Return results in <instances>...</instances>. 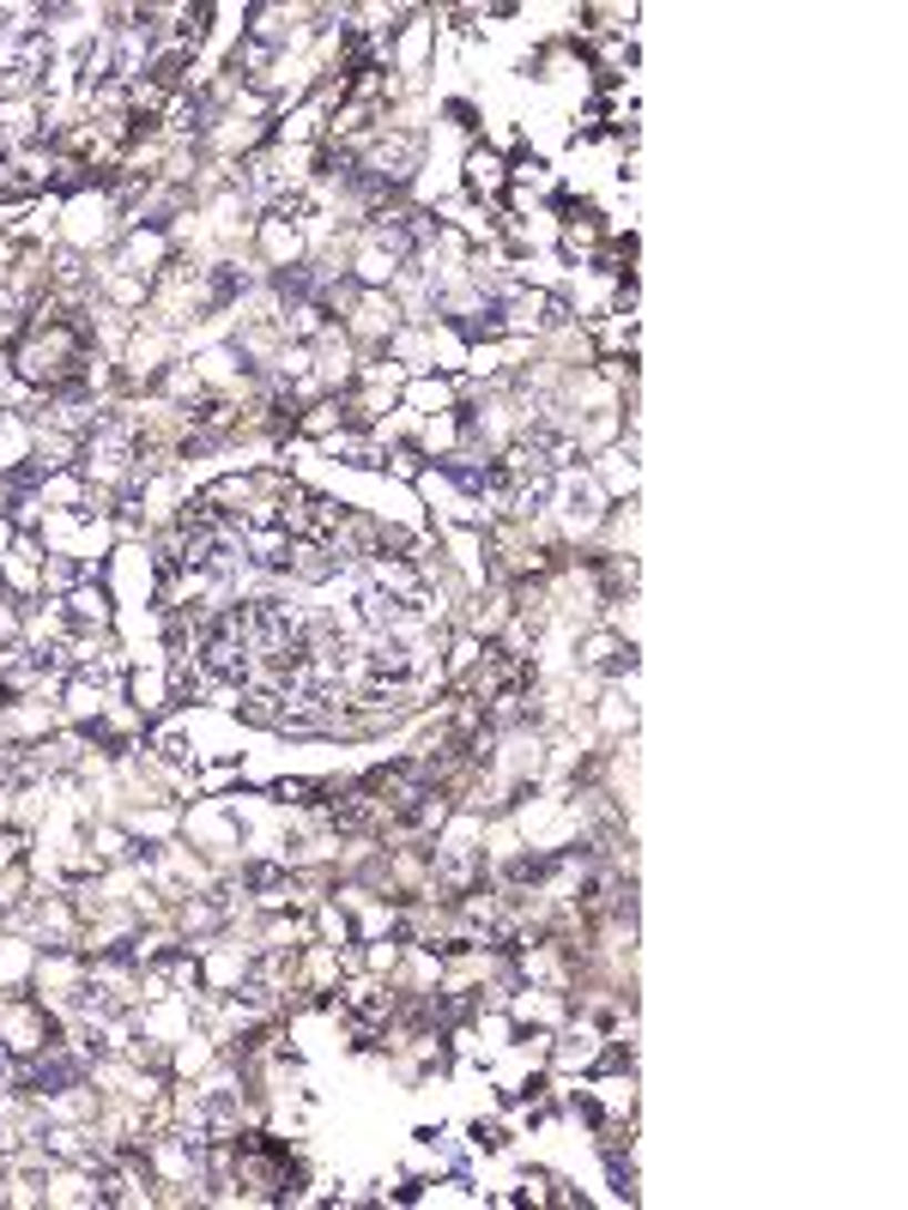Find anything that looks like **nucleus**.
I'll use <instances>...</instances> for the list:
<instances>
[{"label":"nucleus","mask_w":908,"mask_h":1210,"mask_svg":"<svg viewBox=\"0 0 908 1210\" xmlns=\"http://www.w3.org/2000/svg\"><path fill=\"white\" fill-rule=\"evenodd\" d=\"M449 400H455L449 381H412V388H406V406H412V412H449Z\"/></svg>","instance_id":"nucleus-2"},{"label":"nucleus","mask_w":908,"mask_h":1210,"mask_svg":"<svg viewBox=\"0 0 908 1210\" xmlns=\"http://www.w3.org/2000/svg\"><path fill=\"white\" fill-rule=\"evenodd\" d=\"M467 188L479 194V201H497V194L509 188V164H503V152L472 146V152H467Z\"/></svg>","instance_id":"nucleus-1"}]
</instances>
